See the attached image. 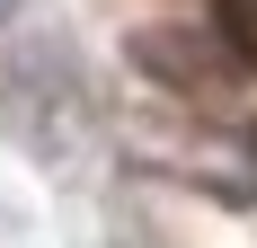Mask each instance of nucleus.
<instances>
[{
    "instance_id": "f257e3e1",
    "label": "nucleus",
    "mask_w": 257,
    "mask_h": 248,
    "mask_svg": "<svg viewBox=\"0 0 257 248\" xmlns=\"http://www.w3.org/2000/svg\"><path fill=\"white\" fill-rule=\"evenodd\" d=\"M213 9H222V36L257 62V0H213Z\"/></svg>"
},
{
    "instance_id": "f03ea898",
    "label": "nucleus",
    "mask_w": 257,
    "mask_h": 248,
    "mask_svg": "<svg viewBox=\"0 0 257 248\" xmlns=\"http://www.w3.org/2000/svg\"><path fill=\"white\" fill-rule=\"evenodd\" d=\"M0 18H9V0H0Z\"/></svg>"
}]
</instances>
